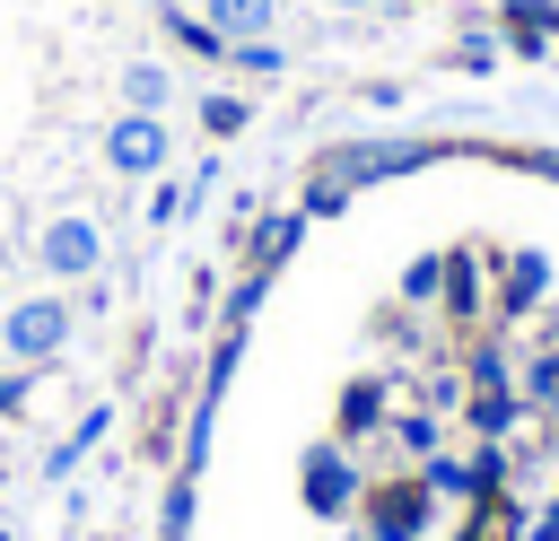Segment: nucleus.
<instances>
[{"label": "nucleus", "instance_id": "1", "mask_svg": "<svg viewBox=\"0 0 559 541\" xmlns=\"http://www.w3.org/2000/svg\"><path fill=\"white\" fill-rule=\"evenodd\" d=\"M437 148L428 140H349V148H332L323 166H314V192H306V218H332L358 183H384V175H411V166H428Z\"/></svg>", "mask_w": 559, "mask_h": 541}, {"label": "nucleus", "instance_id": "2", "mask_svg": "<svg viewBox=\"0 0 559 541\" xmlns=\"http://www.w3.org/2000/svg\"><path fill=\"white\" fill-rule=\"evenodd\" d=\"M61 349H70V297H17L0 314V358H17L26 375L52 366Z\"/></svg>", "mask_w": 559, "mask_h": 541}, {"label": "nucleus", "instance_id": "3", "mask_svg": "<svg viewBox=\"0 0 559 541\" xmlns=\"http://www.w3.org/2000/svg\"><path fill=\"white\" fill-rule=\"evenodd\" d=\"M297 497H306V515H323V524H341V515L367 497V480H358V462H349L341 436L306 445V462H297Z\"/></svg>", "mask_w": 559, "mask_h": 541}, {"label": "nucleus", "instance_id": "4", "mask_svg": "<svg viewBox=\"0 0 559 541\" xmlns=\"http://www.w3.org/2000/svg\"><path fill=\"white\" fill-rule=\"evenodd\" d=\"M428 515H437L428 480H384V489H367V497H358V532H367V541H419V532H428Z\"/></svg>", "mask_w": 559, "mask_h": 541}, {"label": "nucleus", "instance_id": "5", "mask_svg": "<svg viewBox=\"0 0 559 541\" xmlns=\"http://www.w3.org/2000/svg\"><path fill=\"white\" fill-rule=\"evenodd\" d=\"M105 166L131 175V183H140V175H166V122H157V113H122V122L105 131Z\"/></svg>", "mask_w": 559, "mask_h": 541}, {"label": "nucleus", "instance_id": "6", "mask_svg": "<svg viewBox=\"0 0 559 541\" xmlns=\"http://www.w3.org/2000/svg\"><path fill=\"white\" fill-rule=\"evenodd\" d=\"M35 253H44L52 279H87V270L105 262V236H96V218L70 209V218H44V244H35Z\"/></svg>", "mask_w": 559, "mask_h": 541}, {"label": "nucleus", "instance_id": "7", "mask_svg": "<svg viewBox=\"0 0 559 541\" xmlns=\"http://www.w3.org/2000/svg\"><path fill=\"white\" fill-rule=\"evenodd\" d=\"M332 419H341V445H358V436H376V428H384V384H376V375H358V384H341V410H332Z\"/></svg>", "mask_w": 559, "mask_h": 541}, {"label": "nucleus", "instance_id": "8", "mask_svg": "<svg viewBox=\"0 0 559 541\" xmlns=\"http://www.w3.org/2000/svg\"><path fill=\"white\" fill-rule=\"evenodd\" d=\"M201 9H210V26H218L227 44H253V35L280 26V0H201Z\"/></svg>", "mask_w": 559, "mask_h": 541}, {"label": "nucleus", "instance_id": "9", "mask_svg": "<svg viewBox=\"0 0 559 541\" xmlns=\"http://www.w3.org/2000/svg\"><path fill=\"white\" fill-rule=\"evenodd\" d=\"M297 244H306V209H280V218H262V227H253V270H280Z\"/></svg>", "mask_w": 559, "mask_h": 541}, {"label": "nucleus", "instance_id": "10", "mask_svg": "<svg viewBox=\"0 0 559 541\" xmlns=\"http://www.w3.org/2000/svg\"><path fill=\"white\" fill-rule=\"evenodd\" d=\"M542 288H550V262H542V253H515V262H507V288H498V314H533Z\"/></svg>", "mask_w": 559, "mask_h": 541}, {"label": "nucleus", "instance_id": "11", "mask_svg": "<svg viewBox=\"0 0 559 541\" xmlns=\"http://www.w3.org/2000/svg\"><path fill=\"white\" fill-rule=\"evenodd\" d=\"M463 419L480 428V445H507V428L524 419V393H515V384H507V393H472V401H463Z\"/></svg>", "mask_w": 559, "mask_h": 541}, {"label": "nucleus", "instance_id": "12", "mask_svg": "<svg viewBox=\"0 0 559 541\" xmlns=\"http://www.w3.org/2000/svg\"><path fill=\"white\" fill-rule=\"evenodd\" d=\"M105 428H114V410H87V419H79V428H70V436H61L52 454H44V480H70V471H79V454H87V445H96Z\"/></svg>", "mask_w": 559, "mask_h": 541}, {"label": "nucleus", "instance_id": "13", "mask_svg": "<svg viewBox=\"0 0 559 541\" xmlns=\"http://www.w3.org/2000/svg\"><path fill=\"white\" fill-rule=\"evenodd\" d=\"M498 17L515 26V44H524V52H542V44L559 35V0H507Z\"/></svg>", "mask_w": 559, "mask_h": 541}, {"label": "nucleus", "instance_id": "14", "mask_svg": "<svg viewBox=\"0 0 559 541\" xmlns=\"http://www.w3.org/2000/svg\"><path fill=\"white\" fill-rule=\"evenodd\" d=\"M445 314H454V323L480 314V262H472V253H445Z\"/></svg>", "mask_w": 559, "mask_h": 541}, {"label": "nucleus", "instance_id": "15", "mask_svg": "<svg viewBox=\"0 0 559 541\" xmlns=\"http://www.w3.org/2000/svg\"><path fill=\"white\" fill-rule=\"evenodd\" d=\"M166 35H175L183 52H201V61H227V35H218L210 17H192V9H166Z\"/></svg>", "mask_w": 559, "mask_h": 541}, {"label": "nucleus", "instance_id": "16", "mask_svg": "<svg viewBox=\"0 0 559 541\" xmlns=\"http://www.w3.org/2000/svg\"><path fill=\"white\" fill-rule=\"evenodd\" d=\"M437 297H445V253L402 262V305H437Z\"/></svg>", "mask_w": 559, "mask_h": 541}, {"label": "nucleus", "instance_id": "17", "mask_svg": "<svg viewBox=\"0 0 559 541\" xmlns=\"http://www.w3.org/2000/svg\"><path fill=\"white\" fill-rule=\"evenodd\" d=\"M245 122H253V105H245V96H227V87H218V96H201V131H210V140H236Z\"/></svg>", "mask_w": 559, "mask_h": 541}, {"label": "nucleus", "instance_id": "18", "mask_svg": "<svg viewBox=\"0 0 559 541\" xmlns=\"http://www.w3.org/2000/svg\"><path fill=\"white\" fill-rule=\"evenodd\" d=\"M122 96H131V113H157V105H166V70H157V61H131V70H122Z\"/></svg>", "mask_w": 559, "mask_h": 541}, {"label": "nucleus", "instance_id": "19", "mask_svg": "<svg viewBox=\"0 0 559 541\" xmlns=\"http://www.w3.org/2000/svg\"><path fill=\"white\" fill-rule=\"evenodd\" d=\"M419 480H428V497H472V462H454V454H428Z\"/></svg>", "mask_w": 559, "mask_h": 541}, {"label": "nucleus", "instance_id": "20", "mask_svg": "<svg viewBox=\"0 0 559 541\" xmlns=\"http://www.w3.org/2000/svg\"><path fill=\"white\" fill-rule=\"evenodd\" d=\"M227 61H236V70H253V79H280V70H288V52H280L271 35H253V44H227Z\"/></svg>", "mask_w": 559, "mask_h": 541}, {"label": "nucleus", "instance_id": "21", "mask_svg": "<svg viewBox=\"0 0 559 541\" xmlns=\"http://www.w3.org/2000/svg\"><path fill=\"white\" fill-rule=\"evenodd\" d=\"M393 445L428 462V454H437V419H428V410H402V419H393Z\"/></svg>", "mask_w": 559, "mask_h": 541}, {"label": "nucleus", "instance_id": "22", "mask_svg": "<svg viewBox=\"0 0 559 541\" xmlns=\"http://www.w3.org/2000/svg\"><path fill=\"white\" fill-rule=\"evenodd\" d=\"M507 489V445H480L472 454V497H498Z\"/></svg>", "mask_w": 559, "mask_h": 541}, {"label": "nucleus", "instance_id": "23", "mask_svg": "<svg viewBox=\"0 0 559 541\" xmlns=\"http://www.w3.org/2000/svg\"><path fill=\"white\" fill-rule=\"evenodd\" d=\"M183 201H192L183 183H157V192H148V218H157V227H175V218H183Z\"/></svg>", "mask_w": 559, "mask_h": 541}, {"label": "nucleus", "instance_id": "24", "mask_svg": "<svg viewBox=\"0 0 559 541\" xmlns=\"http://www.w3.org/2000/svg\"><path fill=\"white\" fill-rule=\"evenodd\" d=\"M26 410V375H0V419H17Z\"/></svg>", "mask_w": 559, "mask_h": 541}, {"label": "nucleus", "instance_id": "25", "mask_svg": "<svg viewBox=\"0 0 559 541\" xmlns=\"http://www.w3.org/2000/svg\"><path fill=\"white\" fill-rule=\"evenodd\" d=\"M524 541H559V497H550V506L533 515V532H524Z\"/></svg>", "mask_w": 559, "mask_h": 541}, {"label": "nucleus", "instance_id": "26", "mask_svg": "<svg viewBox=\"0 0 559 541\" xmlns=\"http://www.w3.org/2000/svg\"><path fill=\"white\" fill-rule=\"evenodd\" d=\"M542 419H550V428H559V384H550V401H542Z\"/></svg>", "mask_w": 559, "mask_h": 541}, {"label": "nucleus", "instance_id": "27", "mask_svg": "<svg viewBox=\"0 0 559 541\" xmlns=\"http://www.w3.org/2000/svg\"><path fill=\"white\" fill-rule=\"evenodd\" d=\"M323 9H376V0H323Z\"/></svg>", "mask_w": 559, "mask_h": 541}, {"label": "nucleus", "instance_id": "28", "mask_svg": "<svg viewBox=\"0 0 559 541\" xmlns=\"http://www.w3.org/2000/svg\"><path fill=\"white\" fill-rule=\"evenodd\" d=\"M166 9H192V0H166Z\"/></svg>", "mask_w": 559, "mask_h": 541}, {"label": "nucleus", "instance_id": "29", "mask_svg": "<svg viewBox=\"0 0 559 541\" xmlns=\"http://www.w3.org/2000/svg\"><path fill=\"white\" fill-rule=\"evenodd\" d=\"M0 541H17V532H0Z\"/></svg>", "mask_w": 559, "mask_h": 541}]
</instances>
